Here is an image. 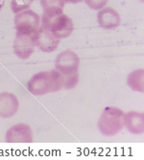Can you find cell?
I'll return each mask as SVG.
<instances>
[{
    "mask_svg": "<svg viewBox=\"0 0 144 160\" xmlns=\"http://www.w3.org/2000/svg\"><path fill=\"white\" fill-rule=\"evenodd\" d=\"M36 47L35 34L17 33L13 41V52L19 59L27 60L34 53Z\"/></svg>",
    "mask_w": 144,
    "mask_h": 160,
    "instance_id": "6",
    "label": "cell"
},
{
    "mask_svg": "<svg viewBox=\"0 0 144 160\" xmlns=\"http://www.w3.org/2000/svg\"><path fill=\"white\" fill-rule=\"evenodd\" d=\"M34 0H11V8L14 13H18L30 8Z\"/></svg>",
    "mask_w": 144,
    "mask_h": 160,
    "instance_id": "14",
    "label": "cell"
},
{
    "mask_svg": "<svg viewBox=\"0 0 144 160\" xmlns=\"http://www.w3.org/2000/svg\"><path fill=\"white\" fill-rule=\"evenodd\" d=\"M19 108L18 97L11 92L0 93V117L10 118L16 114Z\"/></svg>",
    "mask_w": 144,
    "mask_h": 160,
    "instance_id": "10",
    "label": "cell"
},
{
    "mask_svg": "<svg viewBox=\"0 0 144 160\" xmlns=\"http://www.w3.org/2000/svg\"><path fill=\"white\" fill-rule=\"evenodd\" d=\"M62 88H64V77L56 69L37 73L27 82V89L35 96L56 92Z\"/></svg>",
    "mask_w": 144,
    "mask_h": 160,
    "instance_id": "1",
    "label": "cell"
},
{
    "mask_svg": "<svg viewBox=\"0 0 144 160\" xmlns=\"http://www.w3.org/2000/svg\"><path fill=\"white\" fill-rule=\"evenodd\" d=\"M127 84L134 91L143 93L144 92V71L143 69H137L131 72L127 78Z\"/></svg>",
    "mask_w": 144,
    "mask_h": 160,
    "instance_id": "12",
    "label": "cell"
},
{
    "mask_svg": "<svg viewBox=\"0 0 144 160\" xmlns=\"http://www.w3.org/2000/svg\"><path fill=\"white\" fill-rule=\"evenodd\" d=\"M97 21L101 28L112 30L120 25L121 18L119 13L111 7H104L97 13Z\"/></svg>",
    "mask_w": 144,
    "mask_h": 160,
    "instance_id": "9",
    "label": "cell"
},
{
    "mask_svg": "<svg viewBox=\"0 0 144 160\" xmlns=\"http://www.w3.org/2000/svg\"><path fill=\"white\" fill-rule=\"evenodd\" d=\"M5 140L7 143H32V128L26 124L14 125L7 130Z\"/></svg>",
    "mask_w": 144,
    "mask_h": 160,
    "instance_id": "7",
    "label": "cell"
},
{
    "mask_svg": "<svg viewBox=\"0 0 144 160\" xmlns=\"http://www.w3.org/2000/svg\"><path fill=\"white\" fill-rule=\"evenodd\" d=\"M79 57L75 52L71 50L64 51L56 57L55 69L58 72H60L64 77H72L79 75Z\"/></svg>",
    "mask_w": 144,
    "mask_h": 160,
    "instance_id": "4",
    "label": "cell"
},
{
    "mask_svg": "<svg viewBox=\"0 0 144 160\" xmlns=\"http://www.w3.org/2000/svg\"><path fill=\"white\" fill-rule=\"evenodd\" d=\"M65 3H73V4H76V3H79V2H82L83 0H64Z\"/></svg>",
    "mask_w": 144,
    "mask_h": 160,
    "instance_id": "16",
    "label": "cell"
},
{
    "mask_svg": "<svg viewBox=\"0 0 144 160\" xmlns=\"http://www.w3.org/2000/svg\"><path fill=\"white\" fill-rule=\"evenodd\" d=\"M41 27L51 32L59 39L69 37L74 30L72 19L63 12H43L41 16Z\"/></svg>",
    "mask_w": 144,
    "mask_h": 160,
    "instance_id": "2",
    "label": "cell"
},
{
    "mask_svg": "<svg viewBox=\"0 0 144 160\" xmlns=\"http://www.w3.org/2000/svg\"><path fill=\"white\" fill-rule=\"evenodd\" d=\"M40 18L32 10H24L17 13L14 18L17 33L24 34H35L39 27Z\"/></svg>",
    "mask_w": 144,
    "mask_h": 160,
    "instance_id": "5",
    "label": "cell"
},
{
    "mask_svg": "<svg viewBox=\"0 0 144 160\" xmlns=\"http://www.w3.org/2000/svg\"><path fill=\"white\" fill-rule=\"evenodd\" d=\"M123 115L124 112L118 108H105L97 123L101 134L111 137L120 132L123 128Z\"/></svg>",
    "mask_w": 144,
    "mask_h": 160,
    "instance_id": "3",
    "label": "cell"
},
{
    "mask_svg": "<svg viewBox=\"0 0 144 160\" xmlns=\"http://www.w3.org/2000/svg\"><path fill=\"white\" fill-rule=\"evenodd\" d=\"M35 43L36 46L42 52L50 53L58 48L60 39L57 38L51 32L40 26L35 33Z\"/></svg>",
    "mask_w": 144,
    "mask_h": 160,
    "instance_id": "8",
    "label": "cell"
},
{
    "mask_svg": "<svg viewBox=\"0 0 144 160\" xmlns=\"http://www.w3.org/2000/svg\"><path fill=\"white\" fill-rule=\"evenodd\" d=\"M123 127L133 134H142L144 132V114L134 110L124 113Z\"/></svg>",
    "mask_w": 144,
    "mask_h": 160,
    "instance_id": "11",
    "label": "cell"
},
{
    "mask_svg": "<svg viewBox=\"0 0 144 160\" xmlns=\"http://www.w3.org/2000/svg\"><path fill=\"white\" fill-rule=\"evenodd\" d=\"M43 12H63L65 2L64 0H39Z\"/></svg>",
    "mask_w": 144,
    "mask_h": 160,
    "instance_id": "13",
    "label": "cell"
},
{
    "mask_svg": "<svg viewBox=\"0 0 144 160\" xmlns=\"http://www.w3.org/2000/svg\"><path fill=\"white\" fill-rule=\"evenodd\" d=\"M85 2L92 10H101L106 7L108 0H85Z\"/></svg>",
    "mask_w": 144,
    "mask_h": 160,
    "instance_id": "15",
    "label": "cell"
}]
</instances>
